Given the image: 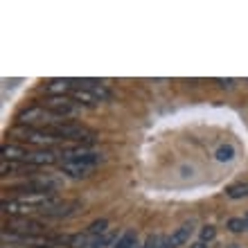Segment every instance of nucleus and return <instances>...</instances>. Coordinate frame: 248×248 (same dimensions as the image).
I'll return each mask as SVG.
<instances>
[{
    "label": "nucleus",
    "instance_id": "nucleus-11",
    "mask_svg": "<svg viewBox=\"0 0 248 248\" xmlns=\"http://www.w3.org/2000/svg\"><path fill=\"white\" fill-rule=\"evenodd\" d=\"M91 239L86 235H72L70 239V248H91Z\"/></svg>",
    "mask_w": 248,
    "mask_h": 248
},
{
    "label": "nucleus",
    "instance_id": "nucleus-17",
    "mask_svg": "<svg viewBox=\"0 0 248 248\" xmlns=\"http://www.w3.org/2000/svg\"><path fill=\"white\" fill-rule=\"evenodd\" d=\"M244 221H246V228H248V215H246V217H244Z\"/></svg>",
    "mask_w": 248,
    "mask_h": 248
},
{
    "label": "nucleus",
    "instance_id": "nucleus-14",
    "mask_svg": "<svg viewBox=\"0 0 248 248\" xmlns=\"http://www.w3.org/2000/svg\"><path fill=\"white\" fill-rule=\"evenodd\" d=\"M215 235H217V230L212 226H205L201 230V242H210V239H215Z\"/></svg>",
    "mask_w": 248,
    "mask_h": 248
},
{
    "label": "nucleus",
    "instance_id": "nucleus-8",
    "mask_svg": "<svg viewBox=\"0 0 248 248\" xmlns=\"http://www.w3.org/2000/svg\"><path fill=\"white\" fill-rule=\"evenodd\" d=\"M72 95H75V99L84 102V104H95V102H97V97H95L91 91H86V88H77Z\"/></svg>",
    "mask_w": 248,
    "mask_h": 248
},
{
    "label": "nucleus",
    "instance_id": "nucleus-4",
    "mask_svg": "<svg viewBox=\"0 0 248 248\" xmlns=\"http://www.w3.org/2000/svg\"><path fill=\"white\" fill-rule=\"evenodd\" d=\"M72 81H68V79H54V81H50L47 84V95H65V93L72 91Z\"/></svg>",
    "mask_w": 248,
    "mask_h": 248
},
{
    "label": "nucleus",
    "instance_id": "nucleus-13",
    "mask_svg": "<svg viewBox=\"0 0 248 248\" xmlns=\"http://www.w3.org/2000/svg\"><path fill=\"white\" fill-rule=\"evenodd\" d=\"M228 228L232 230V232H242V230H248L246 228V221H244V219H228Z\"/></svg>",
    "mask_w": 248,
    "mask_h": 248
},
{
    "label": "nucleus",
    "instance_id": "nucleus-12",
    "mask_svg": "<svg viewBox=\"0 0 248 248\" xmlns=\"http://www.w3.org/2000/svg\"><path fill=\"white\" fill-rule=\"evenodd\" d=\"M106 226H108V221L106 219H99V221H93L91 228H88V235H102L106 230Z\"/></svg>",
    "mask_w": 248,
    "mask_h": 248
},
{
    "label": "nucleus",
    "instance_id": "nucleus-1",
    "mask_svg": "<svg viewBox=\"0 0 248 248\" xmlns=\"http://www.w3.org/2000/svg\"><path fill=\"white\" fill-rule=\"evenodd\" d=\"M93 170V165H86V163H79V160H65L61 165V171L68 174L72 178H81V176H88Z\"/></svg>",
    "mask_w": 248,
    "mask_h": 248
},
{
    "label": "nucleus",
    "instance_id": "nucleus-7",
    "mask_svg": "<svg viewBox=\"0 0 248 248\" xmlns=\"http://www.w3.org/2000/svg\"><path fill=\"white\" fill-rule=\"evenodd\" d=\"M226 194H228L230 199H242V196H248V183H235V185H230Z\"/></svg>",
    "mask_w": 248,
    "mask_h": 248
},
{
    "label": "nucleus",
    "instance_id": "nucleus-2",
    "mask_svg": "<svg viewBox=\"0 0 248 248\" xmlns=\"http://www.w3.org/2000/svg\"><path fill=\"white\" fill-rule=\"evenodd\" d=\"M9 230H16V232H20V235H25V237H32L36 235V232H41V226L36 221H14L7 226Z\"/></svg>",
    "mask_w": 248,
    "mask_h": 248
},
{
    "label": "nucleus",
    "instance_id": "nucleus-9",
    "mask_svg": "<svg viewBox=\"0 0 248 248\" xmlns=\"http://www.w3.org/2000/svg\"><path fill=\"white\" fill-rule=\"evenodd\" d=\"M113 248H136V235L133 232H124Z\"/></svg>",
    "mask_w": 248,
    "mask_h": 248
},
{
    "label": "nucleus",
    "instance_id": "nucleus-3",
    "mask_svg": "<svg viewBox=\"0 0 248 248\" xmlns=\"http://www.w3.org/2000/svg\"><path fill=\"white\" fill-rule=\"evenodd\" d=\"M54 160H57V156L52 151H30L25 158V163L30 165H52Z\"/></svg>",
    "mask_w": 248,
    "mask_h": 248
},
{
    "label": "nucleus",
    "instance_id": "nucleus-15",
    "mask_svg": "<svg viewBox=\"0 0 248 248\" xmlns=\"http://www.w3.org/2000/svg\"><path fill=\"white\" fill-rule=\"evenodd\" d=\"M192 248H208V246H205V242H196L192 244Z\"/></svg>",
    "mask_w": 248,
    "mask_h": 248
},
{
    "label": "nucleus",
    "instance_id": "nucleus-10",
    "mask_svg": "<svg viewBox=\"0 0 248 248\" xmlns=\"http://www.w3.org/2000/svg\"><path fill=\"white\" fill-rule=\"evenodd\" d=\"M232 156H235V149H232L230 144H226V147H219V149H217V160H221V163L232 160Z\"/></svg>",
    "mask_w": 248,
    "mask_h": 248
},
{
    "label": "nucleus",
    "instance_id": "nucleus-16",
    "mask_svg": "<svg viewBox=\"0 0 248 248\" xmlns=\"http://www.w3.org/2000/svg\"><path fill=\"white\" fill-rule=\"evenodd\" d=\"M228 248H239V246H237V244H230V246Z\"/></svg>",
    "mask_w": 248,
    "mask_h": 248
},
{
    "label": "nucleus",
    "instance_id": "nucleus-5",
    "mask_svg": "<svg viewBox=\"0 0 248 248\" xmlns=\"http://www.w3.org/2000/svg\"><path fill=\"white\" fill-rule=\"evenodd\" d=\"M27 154L30 151L23 149V147H18V144H5L2 147V156H5V160L9 158V160H25Z\"/></svg>",
    "mask_w": 248,
    "mask_h": 248
},
{
    "label": "nucleus",
    "instance_id": "nucleus-6",
    "mask_svg": "<svg viewBox=\"0 0 248 248\" xmlns=\"http://www.w3.org/2000/svg\"><path fill=\"white\" fill-rule=\"evenodd\" d=\"M189 235H192V223H185V226H181V228L171 235L170 246H181V244H185L189 239Z\"/></svg>",
    "mask_w": 248,
    "mask_h": 248
}]
</instances>
